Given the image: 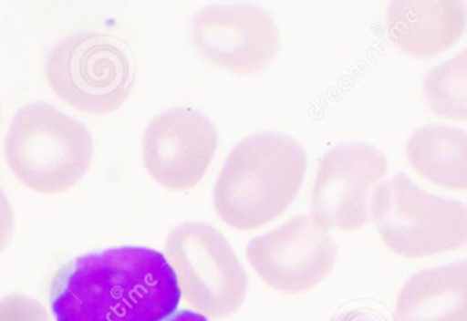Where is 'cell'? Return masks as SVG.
<instances>
[{"label": "cell", "instance_id": "obj_6", "mask_svg": "<svg viewBox=\"0 0 467 321\" xmlns=\"http://www.w3.org/2000/svg\"><path fill=\"white\" fill-rule=\"evenodd\" d=\"M169 260L181 295L197 314L227 319L249 292V278L229 240L205 222H185L167 237Z\"/></svg>", "mask_w": 467, "mask_h": 321}, {"label": "cell", "instance_id": "obj_17", "mask_svg": "<svg viewBox=\"0 0 467 321\" xmlns=\"http://www.w3.org/2000/svg\"><path fill=\"white\" fill-rule=\"evenodd\" d=\"M329 321H383V319L375 312L357 308L340 312Z\"/></svg>", "mask_w": 467, "mask_h": 321}, {"label": "cell", "instance_id": "obj_7", "mask_svg": "<svg viewBox=\"0 0 467 321\" xmlns=\"http://www.w3.org/2000/svg\"><path fill=\"white\" fill-rule=\"evenodd\" d=\"M191 37L202 59L236 74L263 70L282 46L276 19L253 3L202 7L192 18Z\"/></svg>", "mask_w": 467, "mask_h": 321}, {"label": "cell", "instance_id": "obj_9", "mask_svg": "<svg viewBox=\"0 0 467 321\" xmlns=\"http://www.w3.org/2000/svg\"><path fill=\"white\" fill-rule=\"evenodd\" d=\"M389 169L383 150L367 142L329 150L318 164L312 218L328 229H361L372 219V194Z\"/></svg>", "mask_w": 467, "mask_h": 321}, {"label": "cell", "instance_id": "obj_3", "mask_svg": "<svg viewBox=\"0 0 467 321\" xmlns=\"http://www.w3.org/2000/svg\"><path fill=\"white\" fill-rule=\"evenodd\" d=\"M5 153L19 182L37 193H60L76 185L89 169L93 137L76 118L36 101L14 115Z\"/></svg>", "mask_w": 467, "mask_h": 321}, {"label": "cell", "instance_id": "obj_8", "mask_svg": "<svg viewBox=\"0 0 467 321\" xmlns=\"http://www.w3.org/2000/svg\"><path fill=\"white\" fill-rule=\"evenodd\" d=\"M247 262L266 285L285 295H302L323 284L335 268L337 246L312 215L250 241Z\"/></svg>", "mask_w": 467, "mask_h": 321}, {"label": "cell", "instance_id": "obj_16", "mask_svg": "<svg viewBox=\"0 0 467 321\" xmlns=\"http://www.w3.org/2000/svg\"><path fill=\"white\" fill-rule=\"evenodd\" d=\"M14 212L13 205L8 200L7 194L0 186V254L7 248L13 238Z\"/></svg>", "mask_w": 467, "mask_h": 321}, {"label": "cell", "instance_id": "obj_1", "mask_svg": "<svg viewBox=\"0 0 467 321\" xmlns=\"http://www.w3.org/2000/svg\"><path fill=\"white\" fill-rule=\"evenodd\" d=\"M181 298L169 260L144 246L77 257L57 271L51 286L57 321H166Z\"/></svg>", "mask_w": 467, "mask_h": 321}, {"label": "cell", "instance_id": "obj_14", "mask_svg": "<svg viewBox=\"0 0 467 321\" xmlns=\"http://www.w3.org/2000/svg\"><path fill=\"white\" fill-rule=\"evenodd\" d=\"M421 92L436 114L467 120V46L425 74Z\"/></svg>", "mask_w": 467, "mask_h": 321}, {"label": "cell", "instance_id": "obj_18", "mask_svg": "<svg viewBox=\"0 0 467 321\" xmlns=\"http://www.w3.org/2000/svg\"><path fill=\"white\" fill-rule=\"evenodd\" d=\"M166 321H208L207 317L193 311H182L175 314Z\"/></svg>", "mask_w": 467, "mask_h": 321}, {"label": "cell", "instance_id": "obj_15", "mask_svg": "<svg viewBox=\"0 0 467 321\" xmlns=\"http://www.w3.org/2000/svg\"><path fill=\"white\" fill-rule=\"evenodd\" d=\"M46 308L24 295H11L0 300V321H48Z\"/></svg>", "mask_w": 467, "mask_h": 321}, {"label": "cell", "instance_id": "obj_12", "mask_svg": "<svg viewBox=\"0 0 467 321\" xmlns=\"http://www.w3.org/2000/svg\"><path fill=\"white\" fill-rule=\"evenodd\" d=\"M395 321H467V259L411 275L395 303Z\"/></svg>", "mask_w": 467, "mask_h": 321}, {"label": "cell", "instance_id": "obj_11", "mask_svg": "<svg viewBox=\"0 0 467 321\" xmlns=\"http://www.w3.org/2000/svg\"><path fill=\"white\" fill-rule=\"evenodd\" d=\"M466 24L462 0H392L387 5V35L411 57L444 51L462 36Z\"/></svg>", "mask_w": 467, "mask_h": 321}, {"label": "cell", "instance_id": "obj_13", "mask_svg": "<svg viewBox=\"0 0 467 321\" xmlns=\"http://www.w3.org/2000/svg\"><path fill=\"white\" fill-rule=\"evenodd\" d=\"M406 158L422 177L451 189H467V131L425 123L406 141Z\"/></svg>", "mask_w": 467, "mask_h": 321}, {"label": "cell", "instance_id": "obj_5", "mask_svg": "<svg viewBox=\"0 0 467 321\" xmlns=\"http://www.w3.org/2000/svg\"><path fill=\"white\" fill-rule=\"evenodd\" d=\"M372 221L395 254L424 257L467 243V205L425 191L403 172L376 186Z\"/></svg>", "mask_w": 467, "mask_h": 321}, {"label": "cell", "instance_id": "obj_10", "mask_svg": "<svg viewBox=\"0 0 467 321\" xmlns=\"http://www.w3.org/2000/svg\"><path fill=\"white\" fill-rule=\"evenodd\" d=\"M218 144V129L207 114L174 107L148 123L142 159L156 182L170 191H186L207 174Z\"/></svg>", "mask_w": 467, "mask_h": 321}, {"label": "cell", "instance_id": "obj_4", "mask_svg": "<svg viewBox=\"0 0 467 321\" xmlns=\"http://www.w3.org/2000/svg\"><path fill=\"white\" fill-rule=\"evenodd\" d=\"M49 87L81 111L109 114L133 90L136 66L128 46L100 30H78L60 38L46 60Z\"/></svg>", "mask_w": 467, "mask_h": 321}, {"label": "cell", "instance_id": "obj_2", "mask_svg": "<svg viewBox=\"0 0 467 321\" xmlns=\"http://www.w3.org/2000/svg\"><path fill=\"white\" fill-rule=\"evenodd\" d=\"M306 167V150L288 134L258 131L244 137L227 156L216 181V212L238 230L269 223L296 199Z\"/></svg>", "mask_w": 467, "mask_h": 321}]
</instances>
